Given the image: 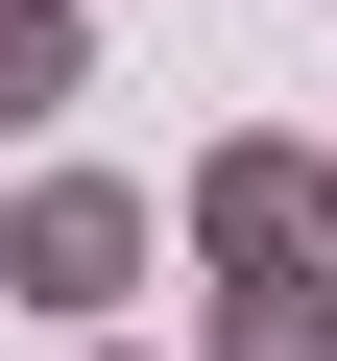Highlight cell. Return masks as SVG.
I'll return each instance as SVG.
<instances>
[{"mask_svg": "<svg viewBox=\"0 0 337 361\" xmlns=\"http://www.w3.org/2000/svg\"><path fill=\"white\" fill-rule=\"evenodd\" d=\"M168 265V217L121 193V169H25V217H0V313H49V337H97L121 289Z\"/></svg>", "mask_w": 337, "mask_h": 361, "instance_id": "obj_1", "label": "cell"}, {"mask_svg": "<svg viewBox=\"0 0 337 361\" xmlns=\"http://www.w3.org/2000/svg\"><path fill=\"white\" fill-rule=\"evenodd\" d=\"M217 361H337V265H193Z\"/></svg>", "mask_w": 337, "mask_h": 361, "instance_id": "obj_3", "label": "cell"}, {"mask_svg": "<svg viewBox=\"0 0 337 361\" xmlns=\"http://www.w3.org/2000/svg\"><path fill=\"white\" fill-rule=\"evenodd\" d=\"M313 241H337V145H313Z\"/></svg>", "mask_w": 337, "mask_h": 361, "instance_id": "obj_5", "label": "cell"}, {"mask_svg": "<svg viewBox=\"0 0 337 361\" xmlns=\"http://www.w3.org/2000/svg\"><path fill=\"white\" fill-rule=\"evenodd\" d=\"M193 265H337L313 241V145H193Z\"/></svg>", "mask_w": 337, "mask_h": 361, "instance_id": "obj_2", "label": "cell"}, {"mask_svg": "<svg viewBox=\"0 0 337 361\" xmlns=\"http://www.w3.org/2000/svg\"><path fill=\"white\" fill-rule=\"evenodd\" d=\"M97 97V0H0V145H49Z\"/></svg>", "mask_w": 337, "mask_h": 361, "instance_id": "obj_4", "label": "cell"}, {"mask_svg": "<svg viewBox=\"0 0 337 361\" xmlns=\"http://www.w3.org/2000/svg\"><path fill=\"white\" fill-rule=\"evenodd\" d=\"M73 361H145V337H73Z\"/></svg>", "mask_w": 337, "mask_h": 361, "instance_id": "obj_6", "label": "cell"}]
</instances>
